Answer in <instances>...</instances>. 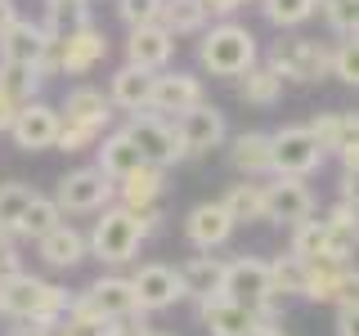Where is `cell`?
Listing matches in <instances>:
<instances>
[{"label": "cell", "mask_w": 359, "mask_h": 336, "mask_svg": "<svg viewBox=\"0 0 359 336\" xmlns=\"http://www.w3.org/2000/svg\"><path fill=\"white\" fill-rule=\"evenodd\" d=\"M108 59V36L95 27H81L63 41H50V54H45V72H67V76H86L95 63Z\"/></svg>", "instance_id": "9"}, {"label": "cell", "mask_w": 359, "mask_h": 336, "mask_svg": "<svg viewBox=\"0 0 359 336\" xmlns=\"http://www.w3.org/2000/svg\"><path fill=\"white\" fill-rule=\"evenodd\" d=\"M175 54V36L162 27V22H153V27H135L126 36V63L140 67V72H166V63H171Z\"/></svg>", "instance_id": "16"}, {"label": "cell", "mask_w": 359, "mask_h": 336, "mask_svg": "<svg viewBox=\"0 0 359 336\" xmlns=\"http://www.w3.org/2000/svg\"><path fill=\"white\" fill-rule=\"evenodd\" d=\"M337 309H359V269H341V283H337Z\"/></svg>", "instance_id": "41"}, {"label": "cell", "mask_w": 359, "mask_h": 336, "mask_svg": "<svg viewBox=\"0 0 359 336\" xmlns=\"http://www.w3.org/2000/svg\"><path fill=\"white\" fill-rule=\"evenodd\" d=\"M180 283H184V296H194V300L220 296V291H224V260L211 255V251L189 255V260L180 265Z\"/></svg>", "instance_id": "21"}, {"label": "cell", "mask_w": 359, "mask_h": 336, "mask_svg": "<svg viewBox=\"0 0 359 336\" xmlns=\"http://www.w3.org/2000/svg\"><path fill=\"white\" fill-rule=\"evenodd\" d=\"M314 216V193L306 188V179H287V175H274L265 184V220L274 224H292L297 229L301 220Z\"/></svg>", "instance_id": "12"}, {"label": "cell", "mask_w": 359, "mask_h": 336, "mask_svg": "<svg viewBox=\"0 0 359 336\" xmlns=\"http://www.w3.org/2000/svg\"><path fill=\"white\" fill-rule=\"evenodd\" d=\"M220 206L229 211L233 224H252V220H265V184L256 179H243V184H229V193L220 197Z\"/></svg>", "instance_id": "27"}, {"label": "cell", "mask_w": 359, "mask_h": 336, "mask_svg": "<svg viewBox=\"0 0 359 336\" xmlns=\"http://www.w3.org/2000/svg\"><path fill=\"white\" fill-rule=\"evenodd\" d=\"M247 336H283V332H278V328H274V323H256V328H252V332H247Z\"/></svg>", "instance_id": "47"}, {"label": "cell", "mask_w": 359, "mask_h": 336, "mask_svg": "<svg viewBox=\"0 0 359 336\" xmlns=\"http://www.w3.org/2000/svg\"><path fill=\"white\" fill-rule=\"evenodd\" d=\"M287 255H297V260H306V265H314V260H323L328 255V224L323 220H301L297 229H292V251Z\"/></svg>", "instance_id": "32"}, {"label": "cell", "mask_w": 359, "mask_h": 336, "mask_svg": "<svg viewBox=\"0 0 359 336\" xmlns=\"http://www.w3.org/2000/svg\"><path fill=\"white\" fill-rule=\"evenodd\" d=\"M207 5L202 0H162V27L171 31V36H189V31H202L207 27Z\"/></svg>", "instance_id": "28"}, {"label": "cell", "mask_w": 359, "mask_h": 336, "mask_svg": "<svg viewBox=\"0 0 359 336\" xmlns=\"http://www.w3.org/2000/svg\"><path fill=\"white\" fill-rule=\"evenodd\" d=\"M14 22H18V5H14V0H0V31L14 27Z\"/></svg>", "instance_id": "46"}, {"label": "cell", "mask_w": 359, "mask_h": 336, "mask_svg": "<svg viewBox=\"0 0 359 336\" xmlns=\"http://www.w3.org/2000/svg\"><path fill=\"white\" fill-rule=\"evenodd\" d=\"M54 336H72V332H54Z\"/></svg>", "instance_id": "52"}, {"label": "cell", "mask_w": 359, "mask_h": 336, "mask_svg": "<svg viewBox=\"0 0 359 336\" xmlns=\"http://www.w3.org/2000/svg\"><path fill=\"white\" fill-rule=\"evenodd\" d=\"M126 134H130L135 148H140L144 166L166 171V166L184 162V144H180V134H175V121H162V117H153V112H140V117H130Z\"/></svg>", "instance_id": "8"}, {"label": "cell", "mask_w": 359, "mask_h": 336, "mask_svg": "<svg viewBox=\"0 0 359 336\" xmlns=\"http://www.w3.org/2000/svg\"><path fill=\"white\" fill-rule=\"evenodd\" d=\"M314 0H261V14L274 22V27H301V22L314 18Z\"/></svg>", "instance_id": "36"}, {"label": "cell", "mask_w": 359, "mask_h": 336, "mask_svg": "<svg viewBox=\"0 0 359 336\" xmlns=\"http://www.w3.org/2000/svg\"><path fill=\"white\" fill-rule=\"evenodd\" d=\"M198 318H202V328H207L211 336H247L256 323H261L252 309L233 305L229 296H207V300H198Z\"/></svg>", "instance_id": "19"}, {"label": "cell", "mask_w": 359, "mask_h": 336, "mask_svg": "<svg viewBox=\"0 0 359 336\" xmlns=\"http://www.w3.org/2000/svg\"><path fill=\"white\" fill-rule=\"evenodd\" d=\"M59 126H63L59 108H50V104H41V99H36V104L18 108L14 126H9V139H14L22 153H41V148H54Z\"/></svg>", "instance_id": "14"}, {"label": "cell", "mask_w": 359, "mask_h": 336, "mask_svg": "<svg viewBox=\"0 0 359 336\" xmlns=\"http://www.w3.org/2000/svg\"><path fill=\"white\" fill-rule=\"evenodd\" d=\"M323 153L314 144V134L306 126H283L269 134V162H274V175H287V179H306L323 166Z\"/></svg>", "instance_id": "7"}, {"label": "cell", "mask_w": 359, "mask_h": 336, "mask_svg": "<svg viewBox=\"0 0 359 336\" xmlns=\"http://www.w3.org/2000/svg\"><path fill=\"white\" fill-rule=\"evenodd\" d=\"M32 197H36V188L22 184V179H9V184H0V233L18 238V220H22V211L32 206Z\"/></svg>", "instance_id": "31"}, {"label": "cell", "mask_w": 359, "mask_h": 336, "mask_svg": "<svg viewBox=\"0 0 359 336\" xmlns=\"http://www.w3.org/2000/svg\"><path fill=\"white\" fill-rule=\"evenodd\" d=\"M229 162H233V171H238L243 179L274 175V162H269V134H265V130H243V134H233Z\"/></svg>", "instance_id": "23"}, {"label": "cell", "mask_w": 359, "mask_h": 336, "mask_svg": "<svg viewBox=\"0 0 359 336\" xmlns=\"http://www.w3.org/2000/svg\"><path fill=\"white\" fill-rule=\"evenodd\" d=\"M149 99H153V72H140V67H117L108 81V104L130 112V117H140V112H149Z\"/></svg>", "instance_id": "20"}, {"label": "cell", "mask_w": 359, "mask_h": 336, "mask_svg": "<svg viewBox=\"0 0 359 336\" xmlns=\"http://www.w3.org/2000/svg\"><path fill=\"white\" fill-rule=\"evenodd\" d=\"M269 72L278 81H319V76L332 72V50L323 41L310 36H283L269 45Z\"/></svg>", "instance_id": "5"}, {"label": "cell", "mask_w": 359, "mask_h": 336, "mask_svg": "<svg viewBox=\"0 0 359 336\" xmlns=\"http://www.w3.org/2000/svg\"><path fill=\"white\" fill-rule=\"evenodd\" d=\"M341 269H346V265H332V260H314V265H306V291H301V296H306V300H319V305L337 300Z\"/></svg>", "instance_id": "35"}, {"label": "cell", "mask_w": 359, "mask_h": 336, "mask_svg": "<svg viewBox=\"0 0 359 336\" xmlns=\"http://www.w3.org/2000/svg\"><path fill=\"white\" fill-rule=\"evenodd\" d=\"M341 202L359 211V166H346L341 171Z\"/></svg>", "instance_id": "42"}, {"label": "cell", "mask_w": 359, "mask_h": 336, "mask_svg": "<svg viewBox=\"0 0 359 336\" xmlns=\"http://www.w3.org/2000/svg\"><path fill=\"white\" fill-rule=\"evenodd\" d=\"M157 197H162V171H157V166H140V171H130V175L117 184V202H121L126 211H135V216L153 211Z\"/></svg>", "instance_id": "25"}, {"label": "cell", "mask_w": 359, "mask_h": 336, "mask_svg": "<svg viewBox=\"0 0 359 336\" xmlns=\"http://www.w3.org/2000/svg\"><path fill=\"white\" fill-rule=\"evenodd\" d=\"M323 224H328V255H323V260L346 265L359 251V211L346 206V202H337L328 216H323Z\"/></svg>", "instance_id": "22"}, {"label": "cell", "mask_w": 359, "mask_h": 336, "mask_svg": "<svg viewBox=\"0 0 359 336\" xmlns=\"http://www.w3.org/2000/svg\"><path fill=\"white\" fill-rule=\"evenodd\" d=\"M59 224H63V211L59 206H54V197H32V206L27 211H22V220H18V238H45V233H50V229H59Z\"/></svg>", "instance_id": "33"}, {"label": "cell", "mask_w": 359, "mask_h": 336, "mask_svg": "<svg viewBox=\"0 0 359 336\" xmlns=\"http://www.w3.org/2000/svg\"><path fill=\"white\" fill-rule=\"evenodd\" d=\"M323 18L337 36H359V0H337L332 9H323Z\"/></svg>", "instance_id": "39"}, {"label": "cell", "mask_w": 359, "mask_h": 336, "mask_svg": "<svg viewBox=\"0 0 359 336\" xmlns=\"http://www.w3.org/2000/svg\"><path fill=\"white\" fill-rule=\"evenodd\" d=\"M202 104V81L189 72H157L153 76V99H149V112L162 121L171 117H184L189 108Z\"/></svg>", "instance_id": "13"}, {"label": "cell", "mask_w": 359, "mask_h": 336, "mask_svg": "<svg viewBox=\"0 0 359 336\" xmlns=\"http://www.w3.org/2000/svg\"><path fill=\"white\" fill-rule=\"evenodd\" d=\"M45 5H86V0H45Z\"/></svg>", "instance_id": "48"}, {"label": "cell", "mask_w": 359, "mask_h": 336, "mask_svg": "<svg viewBox=\"0 0 359 336\" xmlns=\"http://www.w3.org/2000/svg\"><path fill=\"white\" fill-rule=\"evenodd\" d=\"M14 117H18V104L5 94V90H0V130H9V126H14Z\"/></svg>", "instance_id": "44"}, {"label": "cell", "mask_w": 359, "mask_h": 336, "mask_svg": "<svg viewBox=\"0 0 359 336\" xmlns=\"http://www.w3.org/2000/svg\"><path fill=\"white\" fill-rule=\"evenodd\" d=\"M45 81V72L41 67H14V63H0V90H5L9 99H14L18 108H27V104H36V90Z\"/></svg>", "instance_id": "30"}, {"label": "cell", "mask_w": 359, "mask_h": 336, "mask_svg": "<svg viewBox=\"0 0 359 336\" xmlns=\"http://www.w3.org/2000/svg\"><path fill=\"white\" fill-rule=\"evenodd\" d=\"M67 305H72V296L36 274L18 269V274L0 278V314L18 318L27 336H54V328H63L67 318Z\"/></svg>", "instance_id": "1"}, {"label": "cell", "mask_w": 359, "mask_h": 336, "mask_svg": "<svg viewBox=\"0 0 359 336\" xmlns=\"http://www.w3.org/2000/svg\"><path fill=\"white\" fill-rule=\"evenodd\" d=\"M144 238H149L144 216H135L126 206H104L99 220H95V229H90V238H86V246L104 265H126V260H135V251H140Z\"/></svg>", "instance_id": "3"}, {"label": "cell", "mask_w": 359, "mask_h": 336, "mask_svg": "<svg viewBox=\"0 0 359 336\" xmlns=\"http://www.w3.org/2000/svg\"><path fill=\"white\" fill-rule=\"evenodd\" d=\"M269 291H274V300L301 296V291H306V260H297V255L269 260Z\"/></svg>", "instance_id": "34"}, {"label": "cell", "mask_w": 359, "mask_h": 336, "mask_svg": "<svg viewBox=\"0 0 359 336\" xmlns=\"http://www.w3.org/2000/svg\"><path fill=\"white\" fill-rule=\"evenodd\" d=\"M238 99H243V104H256V108H269V104H278V99H283V81H278L269 67L256 63L252 72L238 76Z\"/></svg>", "instance_id": "29"}, {"label": "cell", "mask_w": 359, "mask_h": 336, "mask_svg": "<svg viewBox=\"0 0 359 336\" xmlns=\"http://www.w3.org/2000/svg\"><path fill=\"white\" fill-rule=\"evenodd\" d=\"M332 76L359 90V36H341L332 50Z\"/></svg>", "instance_id": "37"}, {"label": "cell", "mask_w": 359, "mask_h": 336, "mask_svg": "<svg viewBox=\"0 0 359 336\" xmlns=\"http://www.w3.org/2000/svg\"><path fill=\"white\" fill-rule=\"evenodd\" d=\"M144 166V157H140V148L130 144V134L126 130H112L108 139H104V148H99V171H104L112 184H121L130 171H140Z\"/></svg>", "instance_id": "26"}, {"label": "cell", "mask_w": 359, "mask_h": 336, "mask_svg": "<svg viewBox=\"0 0 359 336\" xmlns=\"http://www.w3.org/2000/svg\"><path fill=\"white\" fill-rule=\"evenodd\" d=\"M207 5V14H220V18H229L238 5H247V0H202Z\"/></svg>", "instance_id": "45"}, {"label": "cell", "mask_w": 359, "mask_h": 336, "mask_svg": "<svg viewBox=\"0 0 359 336\" xmlns=\"http://www.w3.org/2000/svg\"><path fill=\"white\" fill-rule=\"evenodd\" d=\"M9 336H27V332H22V328H18V332H9Z\"/></svg>", "instance_id": "51"}, {"label": "cell", "mask_w": 359, "mask_h": 336, "mask_svg": "<svg viewBox=\"0 0 359 336\" xmlns=\"http://www.w3.org/2000/svg\"><path fill=\"white\" fill-rule=\"evenodd\" d=\"M130 287H135V305H140V314L171 309L175 300L184 296L180 269H171V265H140V269L130 274Z\"/></svg>", "instance_id": "11"}, {"label": "cell", "mask_w": 359, "mask_h": 336, "mask_svg": "<svg viewBox=\"0 0 359 336\" xmlns=\"http://www.w3.org/2000/svg\"><path fill=\"white\" fill-rule=\"evenodd\" d=\"M220 296H229L233 305L252 309L261 323H274V314H278V300L269 291V260H261V255H238V260L224 265V291Z\"/></svg>", "instance_id": "4"}, {"label": "cell", "mask_w": 359, "mask_h": 336, "mask_svg": "<svg viewBox=\"0 0 359 336\" xmlns=\"http://www.w3.org/2000/svg\"><path fill=\"white\" fill-rule=\"evenodd\" d=\"M175 134H180V144H184V157H207L211 148L224 144V112L202 99L198 108H189L184 117H175Z\"/></svg>", "instance_id": "10"}, {"label": "cell", "mask_w": 359, "mask_h": 336, "mask_svg": "<svg viewBox=\"0 0 359 336\" xmlns=\"http://www.w3.org/2000/svg\"><path fill=\"white\" fill-rule=\"evenodd\" d=\"M117 197V184L99 171V166H81V171H67L59 179V193H54V206L63 216H90V211H104Z\"/></svg>", "instance_id": "6"}, {"label": "cell", "mask_w": 359, "mask_h": 336, "mask_svg": "<svg viewBox=\"0 0 359 336\" xmlns=\"http://www.w3.org/2000/svg\"><path fill=\"white\" fill-rule=\"evenodd\" d=\"M314 5H319V9H332V5H337V0H314Z\"/></svg>", "instance_id": "50"}, {"label": "cell", "mask_w": 359, "mask_h": 336, "mask_svg": "<svg viewBox=\"0 0 359 336\" xmlns=\"http://www.w3.org/2000/svg\"><path fill=\"white\" fill-rule=\"evenodd\" d=\"M117 14L121 22L135 31V27H153L162 18V0H117Z\"/></svg>", "instance_id": "38"}, {"label": "cell", "mask_w": 359, "mask_h": 336, "mask_svg": "<svg viewBox=\"0 0 359 336\" xmlns=\"http://www.w3.org/2000/svg\"><path fill=\"white\" fill-rule=\"evenodd\" d=\"M36 251H41V260L45 265H54V269H72V265H81L86 260V233L81 229H72V224H59V229H50L45 238L36 242Z\"/></svg>", "instance_id": "24"}, {"label": "cell", "mask_w": 359, "mask_h": 336, "mask_svg": "<svg viewBox=\"0 0 359 336\" xmlns=\"http://www.w3.org/2000/svg\"><path fill=\"white\" fill-rule=\"evenodd\" d=\"M45 54H50V36L41 31V22L18 18L14 27L0 31V63H14V67H41V72H45Z\"/></svg>", "instance_id": "15"}, {"label": "cell", "mask_w": 359, "mask_h": 336, "mask_svg": "<svg viewBox=\"0 0 359 336\" xmlns=\"http://www.w3.org/2000/svg\"><path fill=\"white\" fill-rule=\"evenodd\" d=\"M95 139H99L95 130H86V126H67V121H63V126H59V139H54V148H63V153H86Z\"/></svg>", "instance_id": "40"}, {"label": "cell", "mask_w": 359, "mask_h": 336, "mask_svg": "<svg viewBox=\"0 0 359 336\" xmlns=\"http://www.w3.org/2000/svg\"><path fill=\"white\" fill-rule=\"evenodd\" d=\"M337 336H359V309H337Z\"/></svg>", "instance_id": "43"}, {"label": "cell", "mask_w": 359, "mask_h": 336, "mask_svg": "<svg viewBox=\"0 0 359 336\" xmlns=\"http://www.w3.org/2000/svg\"><path fill=\"white\" fill-rule=\"evenodd\" d=\"M184 233H189V242H194L198 251H216V246L229 242L233 220H229V211H224L220 202H198V206L189 211V220H184Z\"/></svg>", "instance_id": "18"}, {"label": "cell", "mask_w": 359, "mask_h": 336, "mask_svg": "<svg viewBox=\"0 0 359 336\" xmlns=\"http://www.w3.org/2000/svg\"><path fill=\"white\" fill-rule=\"evenodd\" d=\"M256 36L243 27V22H216L211 31H202L198 41V63L207 67L211 76H243L256 67Z\"/></svg>", "instance_id": "2"}, {"label": "cell", "mask_w": 359, "mask_h": 336, "mask_svg": "<svg viewBox=\"0 0 359 336\" xmlns=\"http://www.w3.org/2000/svg\"><path fill=\"white\" fill-rule=\"evenodd\" d=\"M59 117L67 121V126H86V130L104 134V130H108V121H112V104H108L104 90H95V85H76V90H67Z\"/></svg>", "instance_id": "17"}, {"label": "cell", "mask_w": 359, "mask_h": 336, "mask_svg": "<svg viewBox=\"0 0 359 336\" xmlns=\"http://www.w3.org/2000/svg\"><path fill=\"white\" fill-rule=\"evenodd\" d=\"M135 336H166V332H149V328H140V332H135Z\"/></svg>", "instance_id": "49"}]
</instances>
